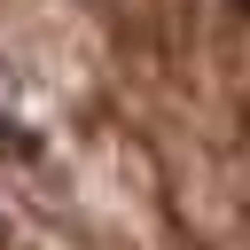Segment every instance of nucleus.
<instances>
[{"mask_svg":"<svg viewBox=\"0 0 250 250\" xmlns=\"http://www.w3.org/2000/svg\"><path fill=\"white\" fill-rule=\"evenodd\" d=\"M242 16H250V0H242Z\"/></svg>","mask_w":250,"mask_h":250,"instance_id":"1","label":"nucleus"}]
</instances>
